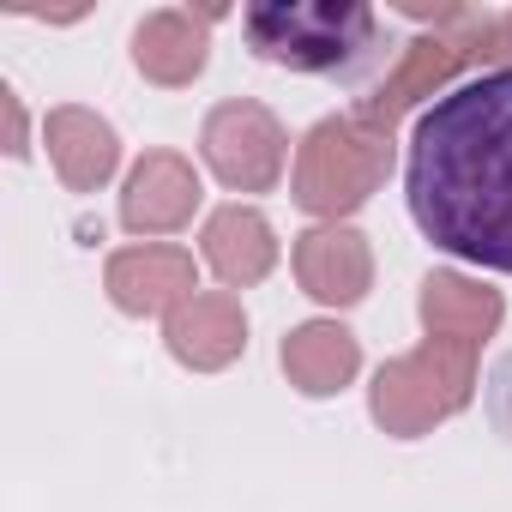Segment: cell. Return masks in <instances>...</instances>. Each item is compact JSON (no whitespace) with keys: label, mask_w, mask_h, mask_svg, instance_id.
<instances>
[{"label":"cell","mask_w":512,"mask_h":512,"mask_svg":"<svg viewBox=\"0 0 512 512\" xmlns=\"http://www.w3.org/2000/svg\"><path fill=\"white\" fill-rule=\"evenodd\" d=\"M404 199L434 247L512 278V67H482L422 109Z\"/></svg>","instance_id":"6da1fadb"},{"label":"cell","mask_w":512,"mask_h":512,"mask_svg":"<svg viewBox=\"0 0 512 512\" xmlns=\"http://www.w3.org/2000/svg\"><path fill=\"white\" fill-rule=\"evenodd\" d=\"M241 31L253 55H266L290 73L308 79H362L386 49H380V19L362 0H266L247 7Z\"/></svg>","instance_id":"7a4b0ae2"},{"label":"cell","mask_w":512,"mask_h":512,"mask_svg":"<svg viewBox=\"0 0 512 512\" xmlns=\"http://www.w3.org/2000/svg\"><path fill=\"white\" fill-rule=\"evenodd\" d=\"M392 169V133L368 127L356 115L344 121H320L296 157V199L320 217L356 211Z\"/></svg>","instance_id":"3957f363"},{"label":"cell","mask_w":512,"mask_h":512,"mask_svg":"<svg viewBox=\"0 0 512 512\" xmlns=\"http://www.w3.org/2000/svg\"><path fill=\"white\" fill-rule=\"evenodd\" d=\"M470 374H476V344L470 338H440L428 332V350L380 368L374 380V416L392 434H422L428 422L452 416L470 398Z\"/></svg>","instance_id":"277c9868"},{"label":"cell","mask_w":512,"mask_h":512,"mask_svg":"<svg viewBox=\"0 0 512 512\" xmlns=\"http://www.w3.org/2000/svg\"><path fill=\"white\" fill-rule=\"evenodd\" d=\"M488 25H494V13H470L464 25H452V31H434V37H416L410 43V55L392 67V79L374 91V97H362V109H356V121H368V127H386L392 133V121L416 103V97H428V91H440L470 55H482V37H488Z\"/></svg>","instance_id":"5b68a950"},{"label":"cell","mask_w":512,"mask_h":512,"mask_svg":"<svg viewBox=\"0 0 512 512\" xmlns=\"http://www.w3.org/2000/svg\"><path fill=\"white\" fill-rule=\"evenodd\" d=\"M205 163L241 193H266L284 175V127L260 103H223L205 121Z\"/></svg>","instance_id":"8992f818"},{"label":"cell","mask_w":512,"mask_h":512,"mask_svg":"<svg viewBox=\"0 0 512 512\" xmlns=\"http://www.w3.org/2000/svg\"><path fill=\"white\" fill-rule=\"evenodd\" d=\"M199 205V181L175 151H145V163L127 175L121 193V223L151 235V229H181Z\"/></svg>","instance_id":"52a82bcc"},{"label":"cell","mask_w":512,"mask_h":512,"mask_svg":"<svg viewBox=\"0 0 512 512\" xmlns=\"http://www.w3.org/2000/svg\"><path fill=\"white\" fill-rule=\"evenodd\" d=\"M193 290V260L181 247H127L109 260V296L127 314H163L181 308Z\"/></svg>","instance_id":"ba28073f"},{"label":"cell","mask_w":512,"mask_h":512,"mask_svg":"<svg viewBox=\"0 0 512 512\" xmlns=\"http://www.w3.org/2000/svg\"><path fill=\"white\" fill-rule=\"evenodd\" d=\"M205 25H211L205 13H181V7L151 13V19L133 31V61H139V73H145L151 85H193V79L205 73V49H211Z\"/></svg>","instance_id":"9c48e42d"},{"label":"cell","mask_w":512,"mask_h":512,"mask_svg":"<svg viewBox=\"0 0 512 512\" xmlns=\"http://www.w3.org/2000/svg\"><path fill=\"white\" fill-rule=\"evenodd\" d=\"M296 272L302 290L320 302H362L368 296V241L356 229H308L296 241Z\"/></svg>","instance_id":"30bf717a"},{"label":"cell","mask_w":512,"mask_h":512,"mask_svg":"<svg viewBox=\"0 0 512 512\" xmlns=\"http://www.w3.org/2000/svg\"><path fill=\"white\" fill-rule=\"evenodd\" d=\"M241 344H247V320L229 296H187L169 314V350L187 368H223L241 356Z\"/></svg>","instance_id":"8fae6325"},{"label":"cell","mask_w":512,"mask_h":512,"mask_svg":"<svg viewBox=\"0 0 512 512\" xmlns=\"http://www.w3.org/2000/svg\"><path fill=\"white\" fill-rule=\"evenodd\" d=\"M205 260L211 272L229 284V290H247V284H260L278 260V241L266 229L260 211H247V205H229L205 223Z\"/></svg>","instance_id":"7c38bea8"},{"label":"cell","mask_w":512,"mask_h":512,"mask_svg":"<svg viewBox=\"0 0 512 512\" xmlns=\"http://www.w3.org/2000/svg\"><path fill=\"white\" fill-rule=\"evenodd\" d=\"M49 157H55V169H61V181L73 193H91V187H103L115 175L121 145H115V127L103 115H91V109H55L49 115Z\"/></svg>","instance_id":"4fadbf2b"},{"label":"cell","mask_w":512,"mask_h":512,"mask_svg":"<svg viewBox=\"0 0 512 512\" xmlns=\"http://www.w3.org/2000/svg\"><path fill=\"white\" fill-rule=\"evenodd\" d=\"M422 320H428V332H440V338H470V344H482V338L500 326V296L482 290V284H470V278H458V272H434V278L422 284Z\"/></svg>","instance_id":"5bb4252c"},{"label":"cell","mask_w":512,"mask_h":512,"mask_svg":"<svg viewBox=\"0 0 512 512\" xmlns=\"http://www.w3.org/2000/svg\"><path fill=\"white\" fill-rule=\"evenodd\" d=\"M284 374H290L308 398H326V392H338V386L356 374V338H350L344 326L314 320V326H302V332L284 338Z\"/></svg>","instance_id":"9a60e30c"},{"label":"cell","mask_w":512,"mask_h":512,"mask_svg":"<svg viewBox=\"0 0 512 512\" xmlns=\"http://www.w3.org/2000/svg\"><path fill=\"white\" fill-rule=\"evenodd\" d=\"M488 404H494V422L512 434V356L494 368V386H488Z\"/></svg>","instance_id":"2e32d148"},{"label":"cell","mask_w":512,"mask_h":512,"mask_svg":"<svg viewBox=\"0 0 512 512\" xmlns=\"http://www.w3.org/2000/svg\"><path fill=\"white\" fill-rule=\"evenodd\" d=\"M0 109H7V151L25 157L31 145H25V109H19V91H0Z\"/></svg>","instance_id":"e0dca14e"},{"label":"cell","mask_w":512,"mask_h":512,"mask_svg":"<svg viewBox=\"0 0 512 512\" xmlns=\"http://www.w3.org/2000/svg\"><path fill=\"white\" fill-rule=\"evenodd\" d=\"M482 55H506V61H512V13H500V19L488 25V37H482Z\"/></svg>","instance_id":"ac0fdd59"}]
</instances>
